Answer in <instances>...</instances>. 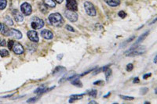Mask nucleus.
Here are the masks:
<instances>
[{
  "label": "nucleus",
  "instance_id": "nucleus-1",
  "mask_svg": "<svg viewBox=\"0 0 157 104\" xmlns=\"http://www.w3.org/2000/svg\"><path fill=\"white\" fill-rule=\"evenodd\" d=\"M49 22L51 25L56 26V27H61L62 25L64 20H63L62 16L58 13H52L49 16Z\"/></svg>",
  "mask_w": 157,
  "mask_h": 104
},
{
  "label": "nucleus",
  "instance_id": "nucleus-2",
  "mask_svg": "<svg viewBox=\"0 0 157 104\" xmlns=\"http://www.w3.org/2000/svg\"><path fill=\"white\" fill-rule=\"evenodd\" d=\"M144 51H145V49L143 46H138V45H134L131 49H130L127 52H126L125 54L129 57H131V56L134 57V56L144 53Z\"/></svg>",
  "mask_w": 157,
  "mask_h": 104
},
{
  "label": "nucleus",
  "instance_id": "nucleus-3",
  "mask_svg": "<svg viewBox=\"0 0 157 104\" xmlns=\"http://www.w3.org/2000/svg\"><path fill=\"white\" fill-rule=\"evenodd\" d=\"M84 7L88 15H90L91 16H94L96 15L95 7H94V5L91 3H90V2H86L84 3Z\"/></svg>",
  "mask_w": 157,
  "mask_h": 104
},
{
  "label": "nucleus",
  "instance_id": "nucleus-4",
  "mask_svg": "<svg viewBox=\"0 0 157 104\" xmlns=\"http://www.w3.org/2000/svg\"><path fill=\"white\" fill-rule=\"evenodd\" d=\"M31 25L32 28L40 29L44 26V21L42 19L38 18V17H34V18H32Z\"/></svg>",
  "mask_w": 157,
  "mask_h": 104
},
{
  "label": "nucleus",
  "instance_id": "nucleus-5",
  "mask_svg": "<svg viewBox=\"0 0 157 104\" xmlns=\"http://www.w3.org/2000/svg\"><path fill=\"white\" fill-rule=\"evenodd\" d=\"M66 18L70 20L71 22H75L78 20V14L75 13V11H72V10H66L65 13Z\"/></svg>",
  "mask_w": 157,
  "mask_h": 104
},
{
  "label": "nucleus",
  "instance_id": "nucleus-6",
  "mask_svg": "<svg viewBox=\"0 0 157 104\" xmlns=\"http://www.w3.org/2000/svg\"><path fill=\"white\" fill-rule=\"evenodd\" d=\"M21 10L22 13L25 14V16H28L31 13V11H32V9H31V7L27 3H25L21 5Z\"/></svg>",
  "mask_w": 157,
  "mask_h": 104
},
{
  "label": "nucleus",
  "instance_id": "nucleus-7",
  "mask_svg": "<svg viewBox=\"0 0 157 104\" xmlns=\"http://www.w3.org/2000/svg\"><path fill=\"white\" fill-rule=\"evenodd\" d=\"M66 7L69 10L76 11L77 7V2L75 0H66Z\"/></svg>",
  "mask_w": 157,
  "mask_h": 104
},
{
  "label": "nucleus",
  "instance_id": "nucleus-8",
  "mask_svg": "<svg viewBox=\"0 0 157 104\" xmlns=\"http://www.w3.org/2000/svg\"><path fill=\"white\" fill-rule=\"evenodd\" d=\"M28 37L31 41H34V42L39 41V35L35 31H29L28 32Z\"/></svg>",
  "mask_w": 157,
  "mask_h": 104
},
{
  "label": "nucleus",
  "instance_id": "nucleus-9",
  "mask_svg": "<svg viewBox=\"0 0 157 104\" xmlns=\"http://www.w3.org/2000/svg\"><path fill=\"white\" fill-rule=\"evenodd\" d=\"M12 49L16 54H22L24 53V48H23V46L20 43H17V42H16V43L13 44Z\"/></svg>",
  "mask_w": 157,
  "mask_h": 104
},
{
  "label": "nucleus",
  "instance_id": "nucleus-10",
  "mask_svg": "<svg viewBox=\"0 0 157 104\" xmlns=\"http://www.w3.org/2000/svg\"><path fill=\"white\" fill-rule=\"evenodd\" d=\"M9 36H11L13 38H17V39H21L22 38L21 32H19L15 29H11L9 32Z\"/></svg>",
  "mask_w": 157,
  "mask_h": 104
},
{
  "label": "nucleus",
  "instance_id": "nucleus-11",
  "mask_svg": "<svg viewBox=\"0 0 157 104\" xmlns=\"http://www.w3.org/2000/svg\"><path fill=\"white\" fill-rule=\"evenodd\" d=\"M41 35L45 39H52L53 37V33L50 32V31H49V30H43V31H42Z\"/></svg>",
  "mask_w": 157,
  "mask_h": 104
},
{
  "label": "nucleus",
  "instance_id": "nucleus-12",
  "mask_svg": "<svg viewBox=\"0 0 157 104\" xmlns=\"http://www.w3.org/2000/svg\"><path fill=\"white\" fill-rule=\"evenodd\" d=\"M13 17L16 20V21H17V22H21V21H23L24 17H23V16L19 13L17 10H13Z\"/></svg>",
  "mask_w": 157,
  "mask_h": 104
},
{
  "label": "nucleus",
  "instance_id": "nucleus-13",
  "mask_svg": "<svg viewBox=\"0 0 157 104\" xmlns=\"http://www.w3.org/2000/svg\"><path fill=\"white\" fill-rule=\"evenodd\" d=\"M105 3H106L108 5H109L110 7H117L119 6V3H120V1L119 0H104Z\"/></svg>",
  "mask_w": 157,
  "mask_h": 104
},
{
  "label": "nucleus",
  "instance_id": "nucleus-14",
  "mask_svg": "<svg viewBox=\"0 0 157 104\" xmlns=\"http://www.w3.org/2000/svg\"><path fill=\"white\" fill-rule=\"evenodd\" d=\"M82 96H83V95H71V97H70L69 103H72L73 101L75 100H78V99H82Z\"/></svg>",
  "mask_w": 157,
  "mask_h": 104
},
{
  "label": "nucleus",
  "instance_id": "nucleus-15",
  "mask_svg": "<svg viewBox=\"0 0 157 104\" xmlns=\"http://www.w3.org/2000/svg\"><path fill=\"white\" fill-rule=\"evenodd\" d=\"M43 1L44 3L46 4L47 7H52V8L56 7V3H55V2L53 0H43Z\"/></svg>",
  "mask_w": 157,
  "mask_h": 104
},
{
  "label": "nucleus",
  "instance_id": "nucleus-16",
  "mask_svg": "<svg viewBox=\"0 0 157 104\" xmlns=\"http://www.w3.org/2000/svg\"><path fill=\"white\" fill-rule=\"evenodd\" d=\"M48 90H50V89H47L46 87H40V88H37V89L35 91V93H37V94L40 95L44 93V92H46V91H47Z\"/></svg>",
  "mask_w": 157,
  "mask_h": 104
},
{
  "label": "nucleus",
  "instance_id": "nucleus-17",
  "mask_svg": "<svg viewBox=\"0 0 157 104\" xmlns=\"http://www.w3.org/2000/svg\"><path fill=\"white\" fill-rule=\"evenodd\" d=\"M9 29L8 28V27H7L6 25H3V28H2V30H1L2 34L4 35H7V36H9Z\"/></svg>",
  "mask_w": 157,
  "mask_h": 104
},
{
  "label": "nucleus",
  "instance_id": "nucleus-18",
  "mask_svg": "<svg viewBox=\"0 0 157 104\" xmlns=\"http://www.w3.org/2000/svg\"><path fill=\"white\" fill-rule=\"evenodd\" d=\"M148 33H149V32H146V33H145V34H143V35H141V36H140V38H138V41H136V42H135V43H134V45H138V43H140V42H141V41H143L144 38H145V37H146V36H147V35H148Z\"/></svg>",
  "mask_w": 157,
  "mask_h": 104
},
{
  "label": "nucleus",
  "instance_id": "nucleus-19",
  "mask_svg": "<svg viewBox=\"0 0 157 104\" xmlns=\"http://www.w3.org/2000/svg\"><path fill=\"white\" fill-rule=\"evenodd\" d=\"M72 85H75V86H77V87H82V83L80 82V81L78 80V78H75L72 80Z\"/></svg>",
  "mask_w": 157,
  "mask_h": 104
},
{
  "label": "nucleus",
  "instance_id": "nucleus-20",
  "mask_svg": "<svg viewBox=\"0 0 157 104\" xmlns=\"http://www.w3.org/2000/svg\"><path fill=\"white\" fill-rule=\"evenodd\" d=\"M0 56L2 57H6L9 56V52L6 49H0Z\"/></svg>",
  "mask_w": 157,
  "mask_h": 104
},
{
  "label": "nucleus",
  "instance_id": "nucleus-21",
  "mask_svg": "<svg viewBox=\"0 0 157 104\" xmlns=\"http://www.w3.org/2000/svg\"><path fill=\"white\" fill-rule=\"evenodd\" d=\"M7 2L6 0H0V10H4L6 7Z\"/></svg>",
  "mask_w": 157,
  "mask_h": 104
},
{
  "label": "nucleus",
  "instance_id": "nucleus-22",
  "mask_svg": "<svg viewBox=\"0 0 157 104\" xmlns=\"http://www.w3.org/2000/svg\"><path fill=\"white\" fill-rule=\"evenodd\" d=\"M5 23L6 24V25H13V20L8 16L6 17V20H5Z\"/></svg>",
  "mask_w": 157,
  "mask_h": 104
},
{
  "label": "nucleus",
  "instance_id": "nucleus-23",
  "mask_svg": "<svg viewBox=\"0 0 157 104\" xmlns=\"http://www.w3.org/2000/svg\"><path fill=\"white\" fill-rule=\"evenodd\" d=\"M88 94L91 95V96H93V97H96V95H97V90H90V91H88Z\"/></svg>",
  "mask_w": 157,
  "mask_h": 104
},
{
  "label": "nucleus",
  "instance_id": "nucleus-24",
  "mask_svg": "<svg viewBox=\"0 0 157 104\" xmlns=\"http://www.w3.org/2000/svg\"><path fill=\"white\" fill-rule=\"evenodd\" d=\"M105 74H106V78H109L111 74H112V70L110 69V68H108L107 67V69L105 70Z\"/></svg>",
  "mask_w": 157,
  "mask_h": 104
},
{
  "label": "nucleus",
  "instance_id": "nucleus-25",
  "mask_svg": "<svg viewBox=\"0 0 157 104\" xmlns=\"http://www.w3.org/2000/svg\"><path fill=\"white\" fill-rule=\"evenodd\" d=\"M40 10H42V12H43V13H46L47 12V7H45L44 5H40Z\"/></svg>",
  "mask_w": 157,
  "mask_h": 104
},
{
  "label": "nucleus",
  "instance_id": "nucleus-26",
  "mask_svg": "<svg viewBox=\"0 0 157 104\" xmlns=\"http://www.w3.org/2000/svg\"><path fill=\"white\" fill-rule=\"evenodd\" d=\"M120 98H122L123 99H125V100H133L134 99V97H128V96H123V95H120Z\"/></svg>",
  "mask_w": 157,
  "mask_h": 104
},
{
  "label": "nucleus",
  "instance_id": "nucleus-27",
  "mask_svg": "<svg viewBox=\"0 0 157 104\" xmlns=\"http://www.w3.org/2000/svg\"><path fill=\"white\" fill-rule=\"evenodd\" d=\"M132 70H133V64L132 63L127 64V66H126V70L127 71H131Z\"/></svg>",
  "mask_w": 157,
  "mask_h": 104
},
{
  "label": "nucleus",
  "instance_id": "nucleus-28",
  "mask_svg": "<svg viewBox=\"0 0 157 104\" xmlns=\"http://www.w3.org/2000/svg\"><path fill=\"white\" fill-rule=\"evenodd\" d=\"M13 44H14L13 41H12V40L9 41V42H8V47H9V49H12L13 46Z\"/></svg>",
  "mask_w": 157,
  "mask_h": 104
},
{
  "label": "nucleus",
  "instance_id": "nucleus-29",
  "mask_svg": "<svg viewBox=\"0 0 157 104\" xmlns=\"http://www.w3.org/2000/svg\"><path fill=\"white\" fill-rule=\"evenodd\" d=\"M121 18H124L126 16V14L125 12H123V11H120V12H119V14H118Z\"/></svg>",
  "mask_w": 157,
  "mask_h": 104
},
{
  "label": "nucleus",
  "instance_id": "nucleus-30",
  "mask_svg": "<svg viewBox=\"0 0 157 104\" xmlns=\"http://www.w3.org/2000/svg\"><path fill=\"white\" fill-rule=\"evenodd\" d=\"M66 28H67V30H69V31H70V32H75V30H74V28H72L70 25H67L66 26Z\"/></svg>",
  "mask_w": 157,
  "mask_h": 104
},
{
  "label": "nucleus",
  "instance_id": "nucleus-31",
  "mask_svg": "<svg viewBox=\"0 0 157 104\" xmlns=\"http://www.w3.org/2000/svg\"><path fill=\"white\" fill-rule=\"evenodd\" d=\"M0 45H2V46L6 45V41H5V40L2 39V38H0Z\"/></svg>",
  "mask_w": 157,
  "mask_h": 104
},
{
  "label": "nucleus",
  "instance_id": "nucleus-32",
  "mask_svg": "<svg viewBox=\"0 0 157 104\" xmlns=\"http://www.w3.org/2000/svg\"><path fill=\"white\" fill-rule=\"evenodd\" d=\"M36 99H38L37 97H35V98H31V99H29L28 100V103H31V102H35Z\"/></svg>",
  "mask_w": 157,
  "mask_h": 104
},
{
  "label": "nucleus",
  "instance_id": "nucleus-33",
  "mask_svg": "<svg viewBox=\"0 0 157 104\" xmlns=\"http://www.w3.org/2000/svg\"><path fill=\"white\" fill-rule=\"evenodd\" d=\"M151 75H152V74H144V75L143 76V78L144 79L148 78V77H151Z\"/></svg>",
  "mask_w": 157,
  "mask_h": 104
},
{
  "label": "nucleus",
  "instance_id": "nucleus-34",
  "mask_svg": "<svg viewBox=\"0 0 157 104\" xmlns=\"http://www.w3.org/2000/svg\"><path fill=\"white\" fill-rule=\"evenodd\" d=\"M147 91H148V88H145V89L143 88V89L141 90V94H144V93H146Z\"/></svg>",
  "mask_w": 157,
  "mask_h": 104
},
{
  "label": "nucleus",
  "instance_id": "nucleus-35",
  "mask_svg": "<svg viewBox=\"0 0 157 104\" xmlns=\"http://www.w3.org/2000/svg\"><path fill=\"white\" fill-rule=\"evenodd\" d=\"M102 84V82H101V81H97V82H94V85H101Z\"/></svg>",
  "mask_w": 157,
  "mask_h": 104
},
{
  "label": "nucleus",
  "instance_id": "nucleus-36",
  "mask_svg": "<svg viewBox=\"0 0 157 104\" xmlns=\"http://www.w3.org/2000/svg\"><path fill=\"white\" fill-rule=\"evenodd\" d=\"M134 83H138V82H139V78H135L134 79Z\"/></svg>",
  "mask_w": 157,
  "mask_h": 104
},
{
  "label": "nucleus",
  "instance_id": "nucleus-37",
  "mask_svg": "<svg viewBox=\"0 0 157 104\" xmlns=\"http://www.w3.org/2000/svg\"><path fill=\"white\" fill-rule=\"evenodd\" d=\"M55 1H56L57 3H61L63 2V0H55Z\"/></svg>",
  "mask_w": 157,
  "mask_h": 104
},
{
  "label": "nucleus",
  "instance_id": "nucleus-38",
  "mask_svg": "<svg viewBox=\"0 0 157 104\" xmlns=\"http://www.w3.org/2000/svg\"><path fill=\"white\" fill-rule=\"evenodd\" d=\"M61 56H62V55H59V56L57 57V59H58V60H61Z\"/></svg>",
  "mask_w": 157,
  "mask_h": 104
},
{
  "label": "nucleus",
  "instance_id": "nucleus-39",
  "mask_svg": "<svg viewBox=\"0 0 157 104\" xmlns=\"http://www.w3.org/2000/svg\"><path fill=\"white\" fill-rule=\"evenodd\" d=\"M2 28H3V24H0V32H1V30H2Z\"/></svg>",
  "mask_w": 157,
  "mask_h": 104
},
{
  "label": "nucleus",
  "instance_id": "nucleus-40",
  "mask_svg": "<svg viewBox=\"0 0 157 104\" xmlns=\"http://www.w3.org/2000/svg\"><path fill=\"white\" fill-rule=\"evenodd\" d=\"M90 103H96V102H94V101H92V102H90Z\"/></svg>",
  "mask_w": 157,
  "mask_h": 104
}]
</instances>
